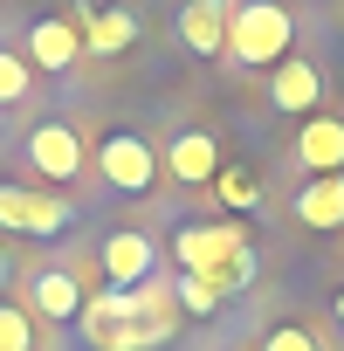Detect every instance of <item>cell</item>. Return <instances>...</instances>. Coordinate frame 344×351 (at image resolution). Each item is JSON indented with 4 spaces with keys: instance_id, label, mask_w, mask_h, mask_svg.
<instances>
[{
    "instance_id": "cell-1",
    "label": "cell",
    "mask_w": 344,
    "mask_h": 351,
    "mask_svg": "<svg viewBox=\"0 0 344 351\" xmlns=\"http://www.w3.org/2000/svg\"><path fill=\"white\" fill-rule=\"evenodd\" d=\"M83 337L97 351H158L180 324V303H172V282H138V289H97L83 296Z\"/></svg>"
},
{
    "instance_id": "cell-2",
    "label": "cell",
    "mask_w": 344,
    "mask_h": 351,
    "mask_svg": "<svg viewBox=\"0 0 344 351\" xmlns=\"http://www.w3.org/2000/svg\"><path fill=\"white\" fill-rule=\"evenodd\" d=\"M289 49H296V14L282 0H241V8H228V49H221L228 62L269 76Z\"/></svg>"
},
{
    "instance_id": "cell-3",
    "label": "cell",
    "mask_w": 344,
    "mask_h": 351,
    "mask_svg": "<svg viewBox=\"0 0 344 351\" xmlns=\"http://www.w3.org/2000/svg\"><path fill=\"white\" fill-rule=\"evenodd\" d=\"M241 248H248V228H241V221H193V228L172 234L180 276H214V282H221V269H228Z\"/></svg>"
},
{
    "instance_id": "cell-4",
    "label": "cell",
    "mask_w": 344,
    "mask_h": 351,
    "mask_svg": "<svg viewBox=\"0 0 344 351\" xmlns=\"http://www.w3.org/2000/svg\"><path fill=\"white\" fill-rule=\"evenodd\" d=\"M97 172H103V186H117V193H151L158 186V145L145 131H103Z\"/></svg>"
},
{
    "instance_id": "cell-5",
    "label": "cell",
    "mask_w": 344,
    "mask_h": 351,
    "mask_svg": "<svg viewBox=\"0 0 344 351\" xmlns=\"http://www.w3.org/2000/svg\"><path fill=\"white\" fill-rule=\"evenodd\" d=\"M28 165H35V180H83V165H90V152H83V131L76 124H35L28 131Z\"/></svg>"
},
{
    "instance_id": "cell-6",
    "label": "cell",
    "mask_w": 344,
    "mask_h": 351,
    "mask_svg": "<svg viewBox=\"0 0 344 351\" xmlns=\"http://www.w3.org/2000/svg\"><path fill=\"white\" fill-rule=\"evenodd\" d=\"M269 110H275V117H310V110H323V69H317L310 56H282V62L269 69Z\"/></svg>"
},
{
    "instance_id": "cell-7",
    "label": "cell",
    "mask_w": 344,
    "mask_h": 351,
    "mask_svg": "<svg viewBox=\"0 0 344 351\" xmlns=\"http://www.w3.org/2000/svg\"><path fill=\"white\" fill-rule=\"evenodd\" d=\"M0 228L8 234H56L69 228V200L42 186H0Z\"/></svg>"
},
{
    "instance_id": "cell-8",
    "label": "cell",
    "mask_w": 344,
    "mask_h": 351,
    "mask_svg": "<svg viewBox=\"0 0 344 351\" xmlns=\"http://www.w3.org/2000/svg\"><path fill=\"white\" fill-rule=\"evenodd\" d=\"M180 186H214V172H221V138L214 131H200V124H186L180 138L165 145V158H158Z\"/></svg>"
},
{
    "instance_id": "cell-9",
    "label": "cell",
    "mask_w": 344,
    "mask_h": 351,
    "mask_svg": "<svg viewBox=\"0 0 344 351\" xmlns=\"http://www.w3.org/2000/svg\"><path fill=\"white\" fill-rule=\"evenodd\" d=\"M296 165L310 172H344V117L337 110H310L303 124H296Z\"/></svg>"
},
{
    "instance_id": "cell-10",
    "label": "cell",
    "mask_w": 344,
    "mask_h": 351,
    "mask_svg": "<svg viewBox=\"0 0 344 351\" xmlns=\"http://www.w3.org/2000/svg\"><path fill=\"white\" fill-rule=\"evenodd\" d=\"M289 214L310 234H337L344 228V172H317V180H303V193L289 200Z\"/></svg>"
},
{
    "instance_id": "cell-11",
    "label": "cell",
    "mask_w": 344,
    "mask_h": 351,
    "mask_svg": "<svg viewBox=\"0 0 344 351\" xmlns=\"http://www.w3.org/2000/svg\"><path fill=\"white\" fill-rule=\"evenodd\" d=\"M76 56H83V28L69 14H42L28 28V69H69Z\"/></svg>"
},
{
    "instance_id": "cell-12",
    "label": "cell",
    "mask_w": 344,
    "mask_h": 351,
    "mask_svg": "<svg viewBox=\"0 0 344 351\" xmlns=\"http://www.w3.org/2000/svg\"><path fill=\"white\" fill-rule=\"evenodd\" d=\"M151 262H158V248H151V234H110L103 241V276H110V289H138V282H151Z\"/></svg>"
},
{
    "instance_id": "cell-13",
    "label": "cell",
    "mask_w": 344,
    "mask_h": 351,
    "mask_svg": "<svg viewBox=\"0 0 344 351\" xmlns=\"http://www.w3.org/2000/svg\"><path fill=\"white\" fill-rule=\"evenodd\" d=\"M28 303H35V317H49V324H76V317H83V282H76L69 269H42V276L28 282Z\"/></svg>"
},
{
    "instance_id": "cell-14",
    "label": "cell",
    "mask_w": 344,
    "mask_h": 351,
    "mask_svg": "<svg viewBox=\"0 0 344 351\" xmlns=\"http://www.w3.org/2000/svg\"><path fill=\"white\" fill-rule=\"evenodd\" d=\"M180 42L193 56H221L228 49V8L221 0H186L180 8Z\"/></svg>"
},
{
    "instance_id": "cell-15",
    "label": "cell",
    "mask_w": 344,
    "mask_h": 351,
    "mask_svg": "<svg viewBox=\"0 0 344 351\" xmlns=\"http://www.w3.org/2000/svg\"><path fill=\"white\" fill-rule=\"evenodd\" d=\"M138 42V14L131 8H97V14H83V49L90 56H117V49H131Z\"/></svg>"
},
{
    "instance_id": "cell-16",
    "label": "cell",
    "mask_w": 344,
    "mask_h": 351,
    "mask_svg": "<svg viewBox=\"0 0 344 351\" xmlns=\"http://www.w3.org/2000/svg\"><path fill=\"white\" fill-rule=\"evenodd\" d=\"M221 296H228V289H221L214 276H180V282H172V303L193 310V317H214V310H221Z\"/></svg>"
},
{
    "instance_id": "cell-17",
    "label": "cell",
    "mask_w": 344,
    "mask_h": 351,
    "mask_svg": "<svg viewBox=\"0 0 344 351\" xmlns=\"http://www.w3.org/2000/svg\"><path fill=\"white\" fill-rule=\"evenodd\" d=\"M28 83H35L28 56H14V49H0V104H21V97H28Z\"/></svg>"
},
{
    "instance_id": "cell-18",
    "label": "cell",
    "mask_w": 344,
    "mask_h": 351,
    "mask_svg": "<svg viewBox=\"0 0 344 351\" xmlns=\"http://www.w3.org/2000/svg\"><path fill=\"white\" fill-rule=\"evenodd\" d=\"M0 351H35V324L21 303H0Z\"/></svg>"
},
{
    "instance_id": "cell-19",
    "label": "cell",
    "mask_w": 344,
    "mask_h": 351,
    "mask_svg": "<svg viewBox=\"0 0 344 351\" xmlns=\"http://www.w3.org/2000/svg\"><path fill=\"white\" fill-rule=\"evenodd\" d=\"M214 193H221L228 207H241V214H248V207H262V186L248 180V172H228V165L214 172Z\"/></svg>"
},
{
    "instance_id": "cell-20",
    "label": "cell",
    "mask_w": 344,
    "mask_h": 351,
    "mask_svg": "<svg viewBox=\"0 0 344 351\" xmlns=\"http://www.w3.org/2000/svg\"><path fill=\"white\" fill-rule=\"evenodd\" d=\"M262 351H323V344H317L303 324H275V330L262 337Z\"/></svg>"
},
{
    "instance_id": "cell-21",
    "label": "cell",
    "mask_w": 344,
    "mask_h": 351,
    "mask_svg": "<svg viewBox=\"0 0 344 351\" xmlns=\"http://www.w3.org/2000/svg\"><path fill=\"white\" fill-rule=\"evenodd\" d=\"M248 276H255V248H241V255H234V262L221 269V289H241Z\"/></svg>"
},
{
    "instance_id": "cell-22",
    "label": "cell",
    "mask_w": 344,
    "mask_h": 351,
    "mask_svg": "<svg viewBox=\"0 0 344 351\" xmlns=\"http://www.w3.org/2000/svg\"><path fill=\"white\" fill-rule=\"evenodd\" d=\"M8 269H14V262H8V248H0V282H8Z\"/></svg>"
},
{
    "instance_id": "cell-23",
    "label": "cell",
    "mask_w": 344,
    "mask_h": 351,
    "mask_svg": "<svg viewBox=\"0 0 344 351\" xmlns=\"http://www.w3.org/2000/svg\"><path fill=\"white\" fill-rule=\"evenodd\" d=\"M337 317H344V296H337Z\"/></svg>"
}]
</instances>
